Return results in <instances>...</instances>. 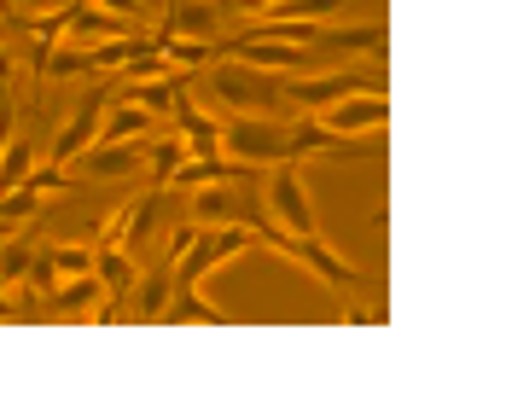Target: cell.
<instances>
[{"label": "cell", "instance_id": "6da1fadb", "mask_svg": "<svg viewBox=\"0 0 512 413\" xmlns=\"http://www.w3.org/2000/svg\"><path fill=\"white\" fill-rule=\"evenodd\" d=\"M210 94L222 99L233 117H274L280 105V76L274 70H251L239 59H216L210 64Z\"/></svg>", "mask_w": 512, "mask_h": 413}, {"label": "cell", "instance_id": "7a4b0ae2", "mask_svg": "<svg viewBox=\"0 0 512 413\" xmlns=\"http://www.w3.org/2000/svg\"><path fill=\"white\" fill-rule=\"evenodd\" d=\"M256 245H268V251L291 256L297 268H309L315 280H326V286H338V291H361V286H367V274L355 268L350 256H338L332 245H320V233H309V239H297V233H286L280 222H268L262 233H256Z\"/></svg>", "mask_w": 512, "mask_h": 413}, {"label": "cell", "instance_id": "3957f363", "mask_svg": "<svg viewBox=\"0 0 512 413\" xmlns=\"http://www.w3.org/2000/svg\"><path fill=\"white\" fill-rule=\"evenodd\" d=\"M256 233L245 222H227V227H198V239H192L187 251L175 256V286H204L216 268H222L227 256L251 251Z\"/></svg>", "mask_w": 512, "mask_h": 413}, {"label": "cell", "instance_id": "277c9868", "mask_svg": "<svg viewBox=\"0 0 512 413\" xmlns=\"http://www.w3.org/2000/svg\"><path fill=\"white\" fill-rule=\"evenodd\" d=\"M262 210L286 227V233H297V239L320 233L315 227V204H309V187H303L297 163H274V169L262 175Z\"/></svg>", "mask_w": 512, "mask_h": 413}, {"label": "cell", "instance_id": "5b68a950", "mask_svg": "<svg viewBox=\"0 0 512 413\" xmlns=\"http://www.w3.org/2000/svg\"><path fill=\"white\" fill-rule=\"evenodd\" d=\"M222 158L233 163H286V123L274 117H222Z\"/></svg>", "mask_w": 512, "mask_h": 413}, {"label": "cell", "instance_id": "8992f818", "mask_svg": "<svg viewBox=\"0 0 512 413\" xmlns=\"http://www.w3.org/2000/svg\"><path fill=\"white\" fill-rule=\"evenodd\" d=\"M361 88H384L373 76H361V70H326V76H286L280 82V105L291 111H326V105H338L344 94H361Z\"/></svg>", "mask_w": 512, "mask_h": 413}, {"label": "cell", "instance_id": "52a82bcc", "mask_svg": "<svg viewBox=\"0 0 512 413\" xmlns=\"http://www.w3.org/2000/svg\"><path fill=\"white\" fill-rule=\"evenodd\" d=\"M117 99V88L111 82H94V88H82V99H76V111H70V123L53 134V163H76L88 146H94L99 134V117H105V105Z\"/></svg>", "mask_w": 512, "mask_h": 413}, {"label": "cell", "instance_id": "ba28073f", "mask_svg": "<svg viewBox=\"0 0 512 413\" xmlns=\"http://www.w3.org/2000/svg\"><path fill=\"white\" fill-rule=\"evenodd\" d=\"M320 123L332 128V134H344V140H355V134H384V123H390V94H384V88L344 94L338 105L320 111Z\"/></svg>", "mask_w": 512, "mask_h": 413}, {"label": "cell", "instance_id": "9c48e42d", "mask_svg": "<svg viewBox=\"0 0 512 413\" xmlns=\"http://www.w3.org/2000/svg\"><path fill=\"white\" fill-rule=\"evenodd\" d=\"M355 152H361V146L344 140V134H332L315 111H297V117L286 123V163H303V158H355Z\"/></svg>", "mask_w": 512, "mask_h": 413}, {"label": "cell", "instance_id": "30bf717a", "mask_svg": "<svg viewBox=\"0 0 512 413\" xmlns=\"http://www.w3.org/2000/svg\"><path fill=\"white\" fill-rule=\"evenodd\" d=\"M169 291H175V256L158 245V256H146L140 274H134V286H128V320H158Z\"/></svg>", "mask_w": 512, "mask_h": 413}, {"label": "cell", "instance_id": "8fae6325", "mask_svg": "<svg viewBox=\"0 0 512 413\" xmlns=\"http://www.w3.org/2000/svg\"><path fill=\"white\" fill-rule=\"evenodd\" d=\"M169 117H175V134H181L187 158H222V117H210L204 105H192L187 82L175 88V105H169Z\"/></svg>", "mask_w": 512, "mask_h": 413}, {"label": "cell", "instance_id": "7c38bea8", "mask_svg": "<svg viewBox=\"0 0 512 413\" xmlns=\"http://www.w3.org/2000/svg\"><path fill=\"white\" fill-rule=\"evenodd\" d=\"M222 59H239L251 70H315L309 47H291V41H251V35H233L222 41Z\"/></svg>", "mask_w": 512, "mask_h": 413}, {"label": "cell", "instance_id": "4fadbf2b", "mask_svg": "<svg viewBox=\"0 0 512 413\" xmlns=\"http://www.w3.org/2000/svg\"><path fill=\"white\" fill-rule=\"evenodd\" d=\"M76 163L88 175H99V181H128V175L146 169V140H94Z\"/></svg>", "mask_w": 512, "mask_h": 413}, {"label": "cell", "instance_id": "5bb4252c", "mask_svg": "<svg viewBox=\"0 0 512 413\" xmlns=\"http://www.w3.org/2000/svg\"><path fill=\"white\" fill-rule=\"evenodd\" d=\"M227 24V6L222 0H169V12H163L158 30L169 35H187V41H216Z\"/></svg>", "mask_w": 512, "mask_h": 413}, {"label": "cell", "instance_id": "9a60e30c", "mask_svg": "<svg viewBox=\"0 0 512 413\" xmlns=\"http://www.w3.org/2000/svg\"><path fill=\"white\" fill-rule=\"evenodd\" d=\"M384 24H344V30H332V24H320L315 41H309V53L315 59H332V53H379L384 59Z\"/></svg>", "mask_w": 512, "mask_h": 413}, {"label": "cell", "instance_id": "2e32d148", "mask_svg": "<svg viewBox=\"0 0 512 413\" xmlns=\"http://www.w3.org/2000/svg\"><path fill=\"white\" fill-rule=\"evenodd\" d=\"M140 18H123V12H105V6H94V0H76V18H70V30H64V41H117V35H140L134 30Z\"/></svg>", "mask_w": 512, "mask_h": 413}, {"label": "cell", "instance_id": "e0dca14e", "mask_svg": "<svg viewBox=\"0 0 512 413\" xmlns=\"http://www.w3.org/2000/svg\"><path fill=\"white\" fill-rule=\"evenodd\" d=\"M99 303H105V291H99L94 274H82V280H59V286L47 291V315L53 320H94Z\"/></svg>", "mask_w": 512, "mask_h": 413}, {"label": "cell", "instance_id": "ac0fdd59", "mask_svg": "<svg viewBox=\"0 0 512 413\" xmlns=\"http://www.w3.org/2000/svg\"><path fill=\"white\" fill-rule=\"evenodd\" d=\"M134 274H140V262H134L123 245H99V251H94V280H99V291H105L111 303H128Z\"/></svg>", "mask_w": 512, "mask_h": 413}, {"label": "cell", "instance_id": "d6986e66", "mask_svg": "<svg viewBox=\"0 0 512 413\" xmlns=\"http://www.w3.org/2000/svg\"><path fill=\"white\" fill-rule=\"evenodd\" d=\"M158 320H163V326H192V320H198V326H227V315L198 286H175V291H169V303H163Z\"/></svg>", "mask_w": 512, "mask_h": 413}, {"label": "cell", "instance_id": "ffe728a7", "mask_svg": "<svg viewBox=\"0 0 512 413\" xmlns=\"http://www.w3.org/2000/svg\"><path fill=\"white\" fill-rule=\"evenodd\" d=\"M152 47L163 53L169 70H210V64L222 59V41H187V35H169V30L152 35Z\"/></svg>", "mask_w": 512, "mask_h": 413}, {"label": "cell", "instance_id": "44dd1931", "mask_svg": "<svg viewBox=\"0 0 512 413\" xmlns=\"http://www.w3.org/2000/svg\"><path fill=\"white\" fill-rule=\"evenodd\" d=\"M152 128H158L152 111H140V105H128V99H111L105 117H99L94 140H152Z\"/></svg>", "mask_w": 512, "mask_h": 413}, {"label": "cell", "instance_id": "7402d4cb", "mask_svg": "<svg viewBox=\"0 0 512 413\" xmlns=\"http://www.w3.org/2000/svg\"><path fill=\"white\" fill-rule=\"evenodd\" d=\"M187 158V146H181V134H163V140H146V187H169L175 181V169Z\"/></svg>", "mask_w": 512, "mask_h": 413}, {"label": "cell", "instance_id": "603a6c76", "mask_svg": "<svg viewBox=\"0 0 512 413\" xmlns=\"http://www.w3.org/2000/svg\"><path fill=\"white\" fill-rule=\"evenodd\" d=\"M30 256H35L30 239L6 233V239H0V286H24V274H30Z\"/></svg>", "mask_w": 512, "mask_h": 413}, {"label": "cell", "instance_id": "cb8c5ba5", "mask_svg": "<svg viewBox=\"0 0 512 413\" xmlns=\"http://www.w3.org/2000/svg\"><path fill=\"white\" fill-rule=\"evenodd\" d=\"M0 192H12V187H24L30 181V169H35V146L30 140H6V152H0Z\"/></svg>", "mask_w": 512, "mask_h": 413}, {"label": "cell", "instance_id": "d4e9b609", "mask_svg": "<svg viewBox=\"0 0 512 413\" xmlns=\"http://www.w3.org/2000/svg\"><path fill=\"white\" fill-rule=\"evenodd\" d=\"M47 256H53L59 280H82V274H94V251H88V245H47Z\"/></svg>", "mask_w": 512, "mask_h": 413}, {"label": "cell", "instance_id": "484cf974", "mask_svg": "<svg viewBox=\"0 0 512 413\" xmlns=\"http://www.w3.org/2000/svg\"><path fill=\"white\" fill-rule=\"evenodd\" d=\"M24 187H30V192H41V198H47V192H70V187H76V181L64 175L59 163H35V169H30V181H24Z\"/></svg>", "mask_w": 512, "mask_h": 413}, {"label": "cell", "instance_id": "4316f807", "mask_svg": "<svg viewBox=\"0 0 512 413\" xmlns=\"http://www.w3.org/2000/svg\"><path fill=\"white\" fill-rule=\"evenodd\" d=\"M12 12H18V6H12V0H0V24H6V18H12Z\"/></svg>", "mask_w": 512, "mask_h": 413}, {"label": "cell", "instance_id": "83f0119b", "mask_svg": "<svg viewBox=\"0 0 512 413\" xmlns=\"http://www.w3.org/2000/svg\"><path fill=\"white\" fill-rule=\"evenodd\" d=\"M35 6H59V0H35Z\"/></svg>", "mask_w": 512, "mask_h": 413}]
</instances>
